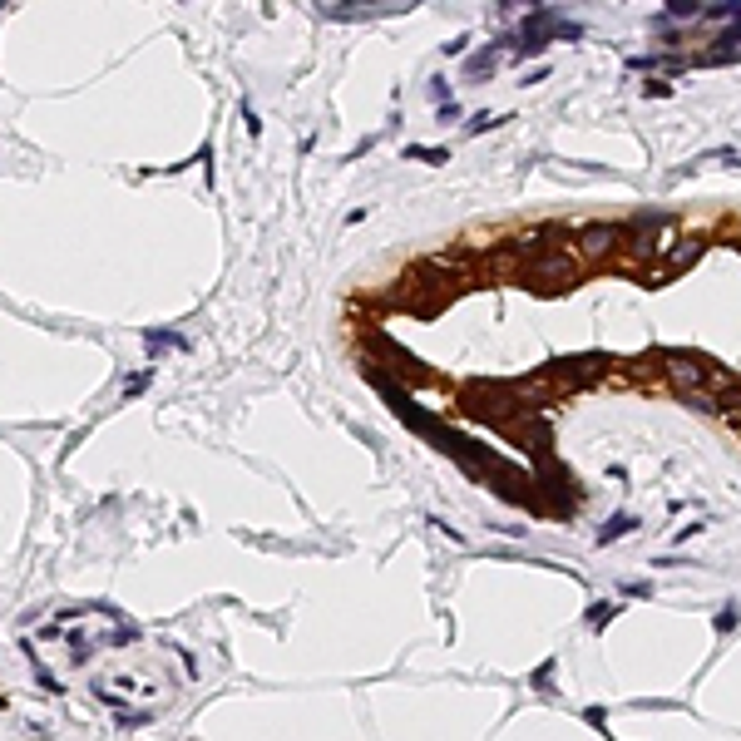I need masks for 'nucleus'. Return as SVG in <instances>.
Segmentation results:
<instances>
[{
	"label": "nucleus",
	"mask_w": 741,
	"mask_h": 741,
	"mask_svg": "<svg viewBox=\"0 0 741 741\" xmlns=\"http://www.w3.org/2000/svg\"><path fill=\"white\" fill-rule=\"evenodd\" d=\"M524 277H529V287H549V291H564V287H574L578 282V258H568V252H539L529 267H524Z\"/></svg>",
	"instance_id": "nucleus-1"
},
{
	"label": "nucleus",
	"mask_w": 741,
	"mask_h": 741,
	"mask_svg": "<svg viewBox=\"0 0 741 741\" xmlns=\"http://www.w3.org/2000/svg\"><path fill=\"white\" fill-rule=\"evenodd\" d=\"M662 366H667V381H672V391L683 396V400L707 391V361H697V356H683V351H672V356H662Z\"/></svg>",
	"instance_id": "nucleus-2"
},
{
	"label": "nucleus",
	"mask_w": 741,
	"mask_h": 741,
	"mask_svg": "<svg viewBox=\"0 0 741 741\" xmlns=\"http://www.w3.org/2000/svg\"><path fill=\"white\" fill-rule=\"evenodd\" d=\"M618 242H623V228H618V223H588L578 233V252H583V258H609Z\"/></svg>",
	"instance_id": "nucleus-3"
},
{
	"label": "nucleus",
	"mask_w": 741,
	"mask_h": 741,
	"mask_svg": "<svg viewBox=\"0 0 741 741\" xmlns=\"http://www.w3.org/2000/svg\"><path fill=\"white\" fill-rule=\"evenodd\" d=\"M702 248H707V242H702V238H677V248L667 252V262H662V277H677V272H687V267L702 258Z\"/></svg>",
	"instance_id": "nucleus-4"
},
{
	"label": "nucleus",
	"mask_w": 741,
	"mask_h": 741,
	"mask_svg": "<svg viewBox=\"0 0 741 741\" xmlns=\"http://www.w3.org/2000/svg\"><path fill=\"white\" fill-rule=\"evenodd\" d=\"M736 391H741V376H732L726 366H707V396H712V400H716V396L732 400Z\"/></svg>",
	"instance_id": "nucleus-5"
},
{
	"label": "nucleus",
	"mask_w": 741,
	"mask_h": 741,
	"mask_svg": "<svg viewBox=\"0 0 741 741\" xmlns=\"http://www.w3.org/2000/svg\"><path fill=\"white\" fill-rule=\"evenodd\" d=\"M633 529H638V519H633V514H618L613 524H603V529H598V539H603V544H613L618 534H633Z\"/></svg>",
	"instance_id": "nucleus-6"
},
{
	"label": "nucleus",
	"mask_w": 741,
	"mask_h": 741,
	"mask_svg": "<svg viewBox=\"0 0 741 741\" xmlns=\"http://www.w3.org/2000/svg\"><path fill=\"white\" fill-rule=\"evenodd\" d=\"M430 267H450V272H470V258L465 252H435Z\"/></svg>",
	"instance_id": "nucleus-7"
},
{
	"label": "nucleus",
	"mask_w": 741,
	"mask_h": 741,
	"mask_svg": "<svg viewBox=\"0 0 741 741\" xmlns=\"http://www.w3.org/2000/svg\"><path fill=\"white\" fill-rule=\"evenodd\" d=\"M406 159H425V164H445L450 159V149H425V143H410Z\"/></svg>",
	"instance_id": "nucleus-8"
},
{
	"label": "nucleus",
	"mask_w": 741,
	"mask_h": 741,
	"mask_svg": "<svg viewBox=\"0 0 741 741\" xmlns=\"http://www.w3.org/2000/svg\"><path fill=\"white\" fill-rule=\"evenodd\" d=\"M490 65H494V50H480L465 69H470V75H490Z\"/></svg>",
	"instance_id": "nucleus-9"
},
{
	"label": "nucleus",
	"mask_w": 741,
	"mask_h": 741,
	"mask_svg": "<svg viewBox=\"0 0 741 741\" xmlns=\"http://www.w3.org/2000/svg\"><path fill=\"white\" fill-rule=\"evenodd\" d=\"M697 10H702V5H687V0H677V5H667V16L683 20V16H697Z\"/></svg>",
	"instance_id": "nucleus-10"
},
{
	"label": "nucleus",
	"mask_w": 741,
	"mask_h": 741,
	"mask_svg": "<svg viewBox=\"0 0 741 741\" xmlns=\"http://www.w3.org/2000/svg\"><path fill=\"white\" fill-rule=\"evenodd\" d=\"M490 124H494V114H475V119H470V124H465V129H470V133H484Z\"/></svg>",
	"instance_id": "nucleus-11"
},
{
	"label": "nucleus",
	"mask_w": 741,
	"mask_h": 741,
	"mask_svg": "<svg viewBox=\"0 0 741 741\" xmlns=\"http://www.w3.org/2000/svg\"><path fill=\"white\" fill-rule=\"evenodd\" d=\"M549 672H554V662H544V667H539V672H534V687H539V692H544V687H549Z\"/></svg>",
	"instance_id": "nucleus-12"
},
{
	"label": "nucleus",
	"mask_w": 741,
	"mask_h": 741,
	"mask_svg": "<svg viewBox=\"0 0 741 741\" xmlns=\"http://www.w3.org/2000/svg\"><path fill=\"white\" fill-rule=\"evenodd\" d=\"M642 94H648V100H658V94H667V84L662 79H648V84H642Z\"/></svg>",
	"instance_id": "nucleus-13"
},
{
	"label": "nucleus",
	"mask_w": 741,
	"mask_h": 741,
	"mask_svg": "<svg viewBox=\"0 0 741 741\" xmlns=\"http://www.w3.org/2000/svg\"><path fill=\"white\" fill-rule=\"evenodd\" d=\"M736 252H741V238H736Z\"/></svg>",
	"instance_id": "nucleus-14"
}]
</instances>
